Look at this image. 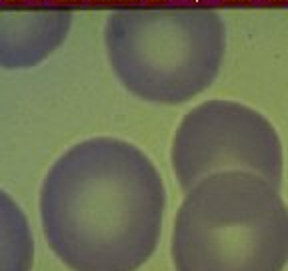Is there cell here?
Masks as SVG:
<instances>
[{
  "mask_svg": "<svg viewBox=\"0 0 288 271\" xmlns=\"http://www.w3.org/2000/svg\"><path fill=\"white\" fill-rule=\"evenodd\" d=\"M164 207L154 163L114 137L68 149L38 195L42 235L70 271H138L158 247Z\"/></svg>",
  "mask_w": 288,
  "mask_h": 271,
  "instance_id": "obj_1",
  "label": "cell"
},
{
  "mask_svg": "<svg viewBox=\"0 0 288 271\" xmlns=\"http://www.w3.org/2000/svg\"><path fill=\"white\" fill-rule=\"evenodd\" d=\"M170 255L176 271H282L288 207L280 189L246 171L204 177L178 207Z\"/></svg>",
  "mask_w": 288,
  "mask_h": 271,
  "instance_id": "obj_2",
  "label": "cell"
},
{
  "mask_svg": "<svg viewBox=\"0 0 288 271\" xmlns=\"http://www.w3.org/2000/svg\"><path fill=\"white\" fill-rule=\"evenodd\" d=\"M106 50L118 80L142 101L180 104L206 91L226 52L216 12L124 14L108 22Z\"/></svg>",
  "mask_w": 288,
  "mask_h": 271,
  "instance_id": "obj_3",
  "label": "cell"
},
{
  "mask_svg": "<svg viewBox=\"0 0 288 271\" xmlns=\"http://www.w3.org/2000/svg\"><path fill=\"white\" fill-rule=\"evenodd\" d=\"M170 163L182 193L224 171L254 173L280 189L284 151L274 125L256 109L236 101H206L182 117Z\"/></svg>",
  "mask_w": 288,
  "mask_h": 271,
  "instance_id": "obj_4",
  "label": "cell"
},
{
  "mask_svg": "<svg viewBox=\"0 0 288 271\" xmlns=\"http://www.w3.org/2000/svg\"><path fill=\"white\" fill-rule=\"evenodd\" d=\"M34 235L26 213L0 189V271H32Z\"/></svg>",
  "mask_w": 288,
  "mask_h": 271,
  "instance_id": "obj_5",
  "label": "cell"
}]
</instances>
